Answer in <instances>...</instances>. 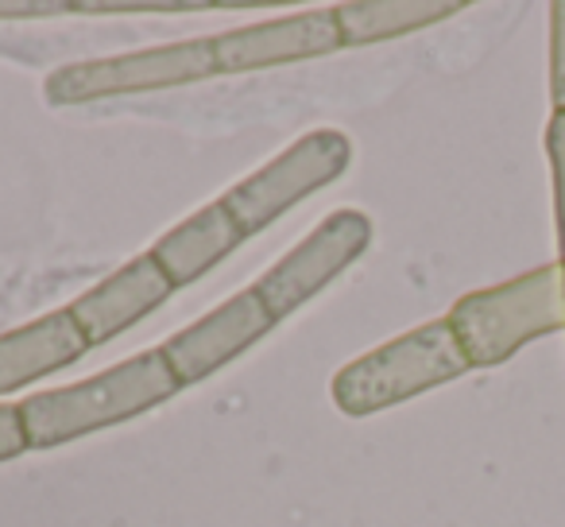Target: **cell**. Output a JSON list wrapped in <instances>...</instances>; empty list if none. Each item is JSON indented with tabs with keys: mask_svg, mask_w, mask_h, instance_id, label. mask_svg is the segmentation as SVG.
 Listing matches in <instances>:
<instances>
[{
	"mask_svg": "<svg viewBox=\"0 0 565 527\" xmlns=\"http://www.w3.org/2000/svg\"><path fill=\"white\" fill-rule=\"evenodd\" d=\"M174 392H179V380L171 377L163 354L151 349V354L128 357V361L82 380V384L28 396L20 403L28 450L63 446V442H74L89 431L128 423V419L167 403Z\"/></svg>",
	"mask_w": 565,
	"mask_h": 527,
	"instance_id": "6da1fadb",
	"label": "cell"
},
{
	"mask_svg": "<svg viewBox=\"0 0 565 527\" xmlns=\"http://www.w3.org/2000/svg\"><path fill=\"white\" fill-rule=\"evenodd\" d=\"M446 323L454 326L472 369H495L534 338L565 330V264L465 295Z\"/></svg>",
	"mask_w": 565,
	"mask_h": 527,
	"instance_id": "7a4b0ae2",
	"label": "cell"
},
{
	"mask_svg": "<svg viewBox=\"0 0 565 527\" xmlns=\"http://www.w3.org/2000/svg\"><path fill=\"white\" fill-rule=\"evenodd\" d=\"M469 369L472 365L465 357L461 341H457L454 326L438 318V323L418 326V330L345 365L333 377V403L345 415L364 419L403 400H415V396L430 392L438 384H449Z\"/></svg>",
	"mask_w": 565,
	"mask_h": 527,
	"instance_id": "3957f363",
	"label": "cell"
},
{
	"mask_svg": "<svg viewBox=\"0 0 565 527\" xmlns=\"http://www.w3.org/2000/svg\"><path fill=\"white\" fill-rule=\"evenodd\" d=\"M349 159H353L349 136L338 133V128H318V133H307L302 140H295L271 164H264L256 175L228 187L221 205H225L233 225L248 241V236L264 233L291 205H299L302 198L338 182L349 171Z\"/></svg>",
	"mask_w": 565,
	"mask_h": 527,
	"instance_id": "277c9868",
	"label": "cell"
},
{
	"mask_svg": "<svg viewBox=\"0 0 565 527\" xmlns=\"http://www.w3.org/2000/svg\"><path fill=\"white\" fill-rule=\"evenodd\" d=\"M213 74H217L213 40H186L151 51H132V55L58 66L43 82V94L51 105H82L117 94H140V89L186 86V82H202Z\"/></svg>",
	"mask_w": 565,
	"mask_h": 527,
	"instance_id": "5b68a950",
	"label": "cell"
},
{
	"mask_svg": "<svg viewBox=\"0 0 565 527\" xmlns=\"http://www.w3.org/2000/svg\"><path fill=\"white\" fill-rule=\"evenodd\" d=\"M372 244V221L361 210H338L315 229L302 244H295L287 256L256 280L252 292L259 295L271 323L291 318L307 307L318 292L333 284L341 272L361 260Z\"/></svg>",
	"mask_w": 565,
	"mask_h": 527,
	"instance_id": "8992f818",
	"label": "cell"
},
{
	"mask_svg": "<svg viewBox=\"0 0 565 527\" xmlns=\"http://www.w3.org/2000/svg\"><path fill=\"white\" fill-rule=\"evenodd\" d=\"M271 315L264 310L259 295L241 292L228 303H221L217 310H210L205 318H198L194 326H186L182 334L167 338L159 346L171 377L179 380V388L202 384L205 377L221 369V365L236 361L244 349H252L267 330H271Z\"/></svg>",
	"mask_w": 565,
	"mask_h": 527,
	"instance_id": "52a82bcc",
	"label": "cell"
},
{
	"mask_svg": "<svg viewBox=\"0 0 565 527\" xmlns=\"http://www.w3.org/2000/svg\"><path fill=\"white\" fill-rule=\"evenodd\" d=\"M345 48L333 9H310L299 17L271 20V24L236 28V32L213 35V59L217 74L233 71H264V66L302 63V59H322Z\"/></svg>",
	"mask_w": 565,
	"mask_h": 527,
	"instance_id": "ba28073f",
	"label": "cell"
},
{
	"mask_svg": "<svg viewBox=\"0 0 565 527\" xmlns=\"http://www.w3.org/2000/svg\"><path fill=\"white\" fill-rule=\"evenodd\" d=\"M171 280L151 260V252H143V256L128 260L120 272H113L109 280L89 287L86 295H78L66 310L74 315L78 330L86 334L89 349H94L113 341L117 334L132 330L140 318H148L156 307H163L171 299Z\"/></svg>",
	"mask_w": 565,
	"mask_h": 527,
	"instance_id": "9c48e42d",
	"label": "cell"
},
{
	"mask_svg": "<svg viewBox=\"0 0 565 527\" xmlns=\"http://www.w3.org/2000/svg\"><path fill=\"white\" fill-rule=\"evenodd\" d=\"M89 349L71 310H51L20 330L0 334V392H20L74 365Z\"/></svg>",
	"mask_w": 565,
	"mask_h": 527,
	"instance_id": "30bf717a",
	"label": "cell"
},
{
	"mask_svg": "<svg viewBox=\"0 0 565 527\" xmlns=\"http://www.w3.org/2000/svg\"><path fill=\"white\" fill-rule=\"evenodd\" d=\"M244 233L233 225L228 210L221 202L202 205L194 218H186L182 225L167 229L156 244H151V260H156L163 276L171 280V287H186L194 280H202L210 268H217L221 260L233 256L241 249Z\"/></svg>",
	"mask_w": 565,
	"mask_h": 527,
	"instance_id": "8fae6325",
	"label": "cell"
},
{
	"mask_svg": "<svg viewBox=\"0 0 565 527\" xmlns=\"http://www.w3.org/2000/svg\"><path fill=\"white\" fill-rule=\"evenodd\" d=\"M461 9V0H353V4H338L333 17L345 48H364V43H384L430 28L438 20L457 17Z\"/></svg>",
	"mask_w": 565,
	"mask_h": 527,
	"instance_id": "7c38bea8",
	"label": "cell"
},
{
	"mask_svg": "<svg viewBox=\"0 0 565 527\" xmlns=\"http://www.w3.org/2000/svg\"><path fill=\"white\" fill-rule=\"evenodd\" d=\"M550 171H554V218H557V252L565 264V113H554L546 125Z\"/></svg>",
	"mask_w": 565,
	"mask_h": 527,
	"instance_id": "4fadbf2b",
	"label": "cell"
},
{
	"mask_svg": "<svg viewBox=\"0 0 565 527\" xmlns=\"http://www.w3.org/2000/svg\"><path fill=\"white\" fill-rule=\"evenodd\" d=\"M550 102L565 113V0L550 9Z\"/></svg>",
	"mask_w": 565,
	"mask_h": 527,
	"instance_id": "5bb4252c",
	"label": "cell"
},
{
	"mask_svg": "<svg viewBox=\"0 0 565 527\" xmlns=\"http://www.w3.org/2000/svg\"><path fill=\"white\" fill-rule=\"evenodd\" d=\"M28 450L24 419H20V403H0V462L20 457Z\"/></svg>",
	"mask_w": 565,
	"mask_h": 527,
	"instance_id": "9a60e30c",
	"label": "cell"
},
{
	"mask_svg": "<svg viewBox=\"0 0 565 527\" xmlns=\"http://www.w3.org/2000/svg\"><path fill=\"white\" fill-rule=\"evenodd\" d=\"M74 4L66 0H0V20H40V17H66Z\"/></svg>",
	"mask_w": 565,
	"mask_h": 527,
	"instance_id": "2e32d148",
	"label": "cell"
}]
</instances>
